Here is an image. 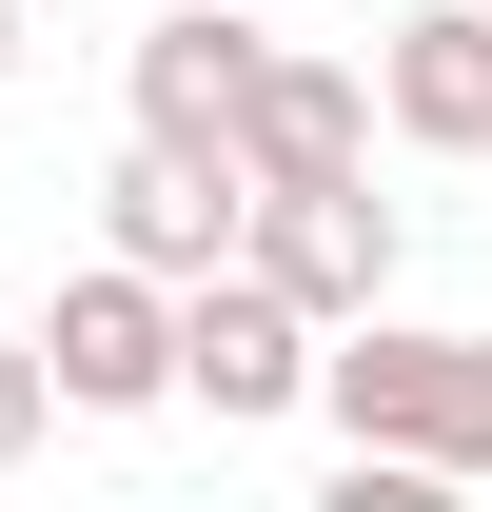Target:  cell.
I'll return each mask as SVG.
<instances>
[{
    "mask_svg": "<svg viewBox=\"0 0 492 512\" xmlns=\"http://www.w3.org/2000/svg\"><path fill=\"white\" fill-rule=\"evenodd\" d=\"M237 256L296 296V316H355V296H394V197H374V158H335V178H256L237 197Z\"/></svg>",
    "mask_w": 492,
    "mask_h": 512,
    "instance_id": "cell-1",
    "label": "cell"
},
{
    "mask_svg": "<svg viewBox=\"0 0 492 512\" xmlns=\"http://www.w3.org/2000/svg\"><path fill=\"white\" fill-rule=\"evenodd\" d=\"M40 394H60V414H158V394H178V276L79 256L60 316H40Z\"/></svg>",
    "mask_w": 492,
    "mask_h": 512,
    "instance_id": "cell-2",
    "label": "cell"
},
{
    "mask_svg": "<svg viewBox=\"0 0 492 512\" xmlns=\"http://www.w3.org/2000/svg\"><path fill=\"white\" fill-rule=\"evenodd\" d=\"M178 394L217 414V434H256V414H296V394H315V316L256 276V256L178 276Z\"/></svg>",
    "mask_w": 492,
    "mask_h": 512,
    "instance_id": "cell-3",
    "label": "cell"
},
{
    "mask_svg": "<svg viewBox=\"0 0 492 512\" xmlns=\"http://www.w3.org/2000/svg\"><path fill=\"white\" fill-rule=\"evenodd\" d=\"M217 158H237V197H256V178H335V158H374V79H355V60H296V40H256Z\"/></svg>",
    "mask_w": 492,
    "mask_h": 512,
    "instance_id": "cell-4",
    "label": "cell"
},
{
    "mask_svg": "<svg viewBox=\"0 0 492 512\" xmlns=\"http://www.w3.org/2000/svg\"><path fill=\"white\" fill-rule=\"evenodd\" d=\"M374 119L414 158H492V0H414L374 40Z\"/></svg>",
    "mask_w": 492,
    "mask_h": 512,
    "instance_id": "cell-5",
    "label": "cell"
},
{
    "mask_svg": "<svg viewBox=\"0 0 492 512\" xmlns=\"http://www.w3.org/2000/svg\"><path fill=\"white\" fill-rule=\"evenodd\" d=\"M99 256H138V276H217V256H237V158L138 138L119 178H99Z\"/></svg>",
    "mask_w": 492,
    "mask_h": 512,
    "instance_id": "cell-6",
    "label": "cell"
},
{
    "mask_svg": "<svg viewBox=\"0 0 492 512\" xmlns=\"http://www.w3.org/2000/svg\"><path fill=\"white\" fill-rule=\"evenodd\" d=\"M256 40H276V20H256V0H178V20H138V138H197V158H217V119H237V79H256Z\"/></svg>",
    "mask_w": 492,
    "mask_h": 512,
    "instance_id": "cell-7",
    "label": "cell"
},
{
    "mask_svg": "<svg viewBox=\"0 0 492 512\" xmlns=\"http://www.w3.org/2000/svg\"><path fill=\"white\" fill-rule=\"evenodd\" d=\"M433 473H492V335H453V394H433Z\"/></svg>",
    "mask_w": 492,
    "mask_h": 512,
    "instance_id": "cell-8",
    "label": "cell"
},
{
    "mask_svg": "<svg viewBox=\"0 0 492 512\" xmlns=\"http://www.w3.org/2000/svg\"><path fill=\"white\" fill-rule=\"evenodd\" d=\"M40 434H60V394H40V335H0V473H20Z\"/></svg>",
    "mask_w": 492,
    "mask_h": 512,
    "instance_id": "cell-9",
    "label": "cell"
},
{
    "mask_svg": "<svg viewBox=\"0 0 492 512\" xmlns=\"http://www.w3.org/2000/svg\"><path fill=\"white\" fill-rule=\"evenodd\" d=\"M0 79H20V0H0Z\"/></svg>",
    "mask_w": 492,
    "mask_h": 512,
    "instance_id": "cell-10",
    "label": "cell"
},
{
    "mask_svg": "<svg viewBox=\"0 0 492 512\" xmlns=\"http://www.w3.org/2000/svg\"><path fill=\"white\" fill-rule=\"evenodd\" d=\"M256 20H296V0H256Z\"/></svg>",
    "mask_w": 492,
    "mask_h": 512,
    "instance_id": "cell-11",
    "label": "cell"
}]
</instances>
